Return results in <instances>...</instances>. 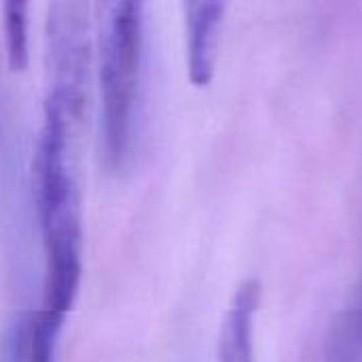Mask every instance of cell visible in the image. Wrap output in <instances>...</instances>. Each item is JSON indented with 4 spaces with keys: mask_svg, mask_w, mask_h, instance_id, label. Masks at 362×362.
Segmentation results:
<instances>
[{
    "mask_svg": "<svg viewBox=\"0 0 362 362\" xmlns=\"http://www.w3.org/2000/svg\"><path fill=\"white\" fill-rule=\"evenodd\" d=\"M49 85L34 144L32 189L45 250L40 310L64 322L83 278V204L78 182L81 136L87 108L89 55H47Z\"/></svg>",
    "mask_w": 362,
    "mask_h": 362,
    "instance_id": "1",
    "label": "cell"
},
{
    "mask_svg": "<svg viewBox=\"0 0 362 362\" xmlns=\"http://www.w3.org/2000/svg\"><path fill=\"white\" fill-rule=\"evenodd\" d=\"M100 140L106 170L119 172L132 155L144 53V4L108 2L100 15Z\"/></svg>",
    "mask_w": 362,
    "mask_h": 362,
    "instance_id": "2",
    "label": "cell"
},
{
    "mask_svg": "<svg viewBox=\"0 0 362 362\" xmlns=\"http://www.w3.org/2000/svg\"><path fill=\"white\" fill-rule=\"evenodd\" d=\"M225 2L195 0L185 2V34H187V70L195 87H208L214 78L221 32L225 23Z\"/></svg>",
    "mask_w": 362,
    "mask_h": 362,
    "instance_id": "3",
    "label": "cell"
},
{
    "mask_svg": "<svg viewBox=\"0 0 362 362\" xmlns=\"http://www.w3.org/2000/svg\"><path fill=\"white\" fill-rule=\"evenodd\" d=\"M325 362H362V284L350 308L333 322Z\"/></svg>",
    "mask_w": 362,
    "mask_h": 362,
    "instance_id": "4",
    "label": "cell"
},
{
    "mask_svg": "<svg viewBox=\"0 0 362 362\" xmlns=\"http://www.w3.org/2000/svg\"><path fill=\"white\" fill-rule=\"evenodd\" d=\"M28 2H4V45L6 59L13 72H23L30 62V38H28Z\"/></svg>",
    "mask_w": 362,
    "mask_h": 362,
    "instance_id": "5",
    "label": "cell"
}]
</instances>
